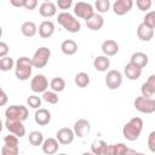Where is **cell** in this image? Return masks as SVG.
Returning <instances> with one entry per match:
<instances>
[{
  "label": "cell",
  "mask_w": 155,
  "mask_h": 155,
  "mask_svg": "<svg viewBox=\"0 0 155 155\" xmlns=\"http://www.w3.org/2000/svg\"><path fill=\"white\" fill-rule=\"evenodd\" d=\"M38 31H39V35L41 38H44V39L51 38L53 35V33H54V24H53V22H51V21H42L40 23V25H39Z\"/></svg>",
  "instance_id": "cell-21"
},
{
  "label": "cell",
  "mask_w": 155,
  "mask_h": 155,
  "mask_svg": "<svg viewBox=\"0 0 155 155\" xmlns=\"http://www.w3.org/2000/svg\"><path fill=\"white\" fill-rule=\"evenodd\" d=\"M0 98H1V99H0V105L4 107V105L7 103V94H6V92H5L2 88H1V92H0Z\"/></svg>",
  "instance_id": "cell-44"
},
{
  "label": "cell",
  "mask_w": 155,
  "mask_h": 155,
  "mask_svg": "<svg viewBox=\"0 0 155 155\" xmlns=\"http://www.w3.org/2000/svg\"><path fill=\"white\" fill-rule=\"evenodd\" d=\"M74 82L78 87L80 88H84V87H87L90 85V76L88 74H86L85 71H80L75 75L74 78Z\"/></svg>",
  "instance_id": "cell-28"
},
{
  "label": "cell",
  "mask_w": 155,
  "mask_h": 155,
  "mask_svg": "<svg viewBox=\"0 0 155 155\" xmlns=\"http://www.w3.org/2000/svg\"><path fill=\"white\" fill-rule=\"evenodd\" d=\"M19 154V145H18V137L10 133L4 137V145L1 148V155H18Z\"/></svg>",
  "instance_id": "cell-5"
},
{
  "label": "cell",
  "mask_w": 155,
  "mask_h": 155,
  "mask_svg": "<svg viewBox=\"0 0 155 155\" xmlns=\"http://www.w3.org/2000/svg\"><path fill=\"white\" fill-rule=\"evenodd\" d=\"M29 111L28 108L24 105H10L5 110V116L6 119H13V120H19L24 121L28 119Z\"/></svg>",
  "instance_id": "cell-7"
},
{
  "label": "cell",
  "mask_w": 155,
  "mask_h": 155,
  "mask_svg": "<svg viewBox=\"0 0 155 155\" xmlns=\"http://www.w3.org/2000/svg\"><path fill=\"white\" fill-rule=\"evenodd\" d=\"M42 151L44 154L46 155H53L58 151V148H59V142L57 140V138H47L44 140L42 145Z\"/></svg>",
  "instance_id": "cell-20"
},
{
  "label": "cell",
  "mask_w": 155,
  "mask_h": 155,
  "mask_svg": "<svg viewBox=\"0 0 155 155\" xmlns=\"http://www.w3.org/2000/svg\"><path fill=\"white\" fill-rule=\"evenodd\" d=\"M8 51H10L8 45H7L5 41H1V42H0V58L6 57L7 53H8Z\"/></svg>",
  "instance_id": "cell-40"
},
{
  "label": "cell",
  "mask_w": 155,
  "mask_h": 155,
  "mask_svg": "<svg viewBox=\"0 0 155 155\" xmlns=\"http://www.w3.org/2000/svg\"><path fill=\"white\" fill-rule=\"evenodd\" d=\"M151 5H153L151 0H137L136 1V6L140 11H148L151 7Z\"/></svg>",
  "instance_id": "cell-37"
},
{
  "label": "cell",
  "mask_w": 155,
  "mask_h": 155,
  "mask_svg": "<svg viewBox=\"0 0 155 155\" xmlns=\"http://www.w3.org/2000/svg\"><path fill=\"white\" fill-rule=\"evenodd\" d=\"M154 4H155V0H154Z\"/></svg>",
  "instance_id": "cell-50"
},
{
  "label": "cell",
  "mask_w": 155,
  "mask_h": 155,
  "mask_svg": "<svg viewBox=\"0 0 155 155\" xmlns=\"http://www.w3.org/2000/svg\"><path fill=\"white\" fill-rule=\"evenodd\" d=\"M57 21L69 33H78L81 29V24H80L79 19L76 17H74L71 13H69V12H65V11L61 12L57 16Z\"/></svg>",
  "instance_id": "cell-3"
},
{
  "label": "cell",
  "mask_w": 155,
  "mask_h": 155,
  "mask_svg": "<svg viewBox=\"0 0 155 155\" xmlns=\"http://www.w3.org/2000/svg\"><path fill=\"white\" fill-rule=\"evenodd\" d=\"M5 127L10 133L15 134L18 138H22L25 136V127L23 125V121L13 120V119H6L5 120Z\"/></svg>",
  "instance_id": "cell-9"
},
{
  "label": "cell",
  "mask_w": 155,
  "mask_h": 155,
  "mask_svg": "<svg viewBox=\"0 0 155 155\" xmlns=\"http://www.w3.org/2000/svg\"><path fill=\"white\" fill-rule=\"evenodd\" d=\"M51 57V50L48 47H39L33 57H31V62H33V67L34 68H38V69H41L44 67H46V64L48 63V59Z\"/></svg>",
  "instance_id": "cell-4"
},
{
  "label": "cell",
  "mask_w": 155,
  "mask_h": 155,
  "mask_svg": "<svg viewBox=\"0 0 155 155\" xmlns=\"http://www.w3.org/2000/svg\"><path fill=\"white\" fill-rule=\"evenodd\" d=\"M115 149H116V155H126V151L128 150V148L124 143L115 144Z\"/></svg>",
  "instance_id": "cell-41"
},
{
  "label": "cell",
  "mask_w": 155,
  "mask_h": 155,
  "mask_svg": "<svg viewBox=\"0 0 155 155\" xmlns=\"http://www.w3.org/2000/svg\"><path fill=\"white\" fill-rule=\"evenodd\" d=\"M143 23L147 24L148 27L155 29V10H154V11H149V12L144 16Z\"/></svg>",
  "instance_id": "cell-36"
},
{
  "label": "cell",
  "mask_w": 155,
  "mask_h": 155,
  "mask_svg": "<svg viewBox=\"0 0 155 155\" xmlns=\"http://www.w3.org/2000/svg\"><path fill=\"white\" fill-rule=\"evenodd\" d=\"M36 6H38L36 0H25V2H24V8L25 10H34Z\"/></svg>",
  "instance_id": "cell-43"
},
{
  "label": "cell",
  "mask_w": 155,
  "mask_h": 155,
  "mask_svg": "<svg viewBox=\"0 0 155 155\" xmlns=\"http://www.w3.org/2000/svg\"><path fill=\"white\" fill-rule=\"evenodd\" d=\"M105 147H107V143L103 139H94L91 143V151L94 155H103Z\"/></svg>",
  "instance_id": "cell-31"
},
{
  "label": "cell",
  "mask_w": 155,
  "mask_h": 155,
  "mask_svg": "<svg viewBox=\"0 0 155 155\" xmlns=\"http://www.w3.org/2000/svg\"><path fill=\"white\" fill-rule=\"evenodd\" d=\"M93 67L98 71H107L110 67V59L107 56H97L93 59Z\"/></svg>",
  "instance_id": "cell-26"
},
{
  "label": "cell",
  "mask_w": 155,
  "mask_h": 155,
  "mask_svg": "<svg viewBox=\"0 0 155 155\" xmlns=\"http://www.w3.org/2000/svg\"><path fill=\"white\" fill-rule=\"evenodd\" d=\"M103 155H116V149H115V144H107Z\"/></svg>",
  "instance_id": "cell-42"
},
{
  "label": "cell",
  "mask_w": 155,
  "mask_h": 155,
  "mask_svg": "<svg viewBox=\"0 0 155 155\" xmlns=\"http://www.w3.org/2000/svg\"><path fill=\"white\" fill-rule=\"evenodd\" d=\"M27 103H28V105H29L30 108L38 110V109H40V107H41V98H40L39 96L31 94V96H29V97L27 98Z\"/></svg>",
  "instance_id": "cell-35"
},
{
  "label": "cell",
  "mask_w": 155,
  "mask_h": 155,
  "mask_svg": "<svg viewBox=\"0 0 155 155\" xmlns=\"http://www.w3.org/2000/svg\"><path fill=\"white\" fill-rule=\"evenodd\" d=\"M33 62L31 58H28L25 56L19 57L16 61V65H15V75L18 80L21 81H25L31 76L33 73Z\"/></svg>",
  "instance_id": "cell-2"
},
{
  "label": "cell",
  "mask_w": 155,
  "mask_h": 155,
  "mask_svg": "<svg viewBox=\"0 0 155 155\" xmlns=\"http://www.w3.org/2000/svg\"><path fill=\"white\" fill-rule=\"evenodd\" d=\"M86 25L88 29L93 30V31H98L102 29V27L104 25V19L102 17V15L99 13H94L92 17H90L86 21Z\"/></svg>",
  "instance_id": "cell-22"
},
{
  "label": "cell",
  "mask_w": 155,
  "mask_h": 155,
  "mask_svg": "<svg viewBox=\"0 0 155 155\" xmlns=\"http://www.w3.org/2000/svg\"><path fill=\"white\" fill-rule=\"evenodd\" d=\"M137 154H138V153H137L136 150H133V149H130V148H128V150L126 151V155H137Z\"/></svg>",
  "instance_id": "cell-46"
},
{
  "label": "cell",
  "mask_w": 155,
  "mask_h": 155,
  "mask_svg": "<svg viewBox=\"0 0 155 155\" xmlns=\"http://www.w3.org/2000/svg\"><path fill=\"white\" fill-rule=\"evenodd\" d=\"M137 155H145V154H143V153H138Z\"/></svg>",
  "instance_id": "cell-49"
},
{
  "label": "cell",
  "mask_w": 155,
  "mask_h": 155,
  "mask_svg": "<svg viewBox=\"0 0 155 155\" xmlns=\"http://www.w3.org/2000/svg\"><path fill=\"white\" fill-rule=\"evenodd\" d=\"M148 148L151 153H155V131H151L148 136Z\"/></svg>",
  "instance_id": "cell-38"
},
{
  "label": "cell",
  "mask_w": 155,
  "mask_h": 155,
  "mask_svg": "<svg viewBox=\"0 0 155 155\" xmlns=\"http://www.w3.org/2000/svg\"><path fill=\"white\" fill-rule=\"evenodd\" d=\"M58 155H69V154H65V153H61V154H58Z\"/></svg>",
  "instance_id": "cell-48"
},
{
  "label": "cell",
  "mask_w": 155,
  "mask_h": 155,
  "mask_svg": "<svg viewBox=\"0 0 155 155\" xmlns=\"http://www.w3.org/2000/svg\"><path fill=\"white\" fill-rule=\"evenodd\" d=\"M10 2H11V5L15 6V7H24L25 0H11Z\"/></svg>",
  "instance_id": "cell-45"
},
{
  "label": "cell",
  "mask_w": 155,
  "mask_h": 155,
  "mask_svg": "<svg viewBox=\"0 0 155 155\" xmlns=\"http://www.w3.org/2000/svg\"><path fill=\"white\" fill-rule=\"evenodd\" d=\"M61 51L67 56H73L78 52V44L71 39H67L61 44Z\"/></svg>",
  "instance_id": "cell-25"
},
{
  "label": "cell",
  "mask_w": 155,
  "mask_h": 155,
  "mask_svg": "<svg viewBox=\"0 0 155 155\" xmlns=\"http://www.w3.org/2000/svg\"><path fill=\"white\" fill-rule=\"evenodd\" d=\"M130 62L133 63L134 65L139 67L140 69H143L144 67H147V64H148V62H149V58H148V54H145L144 52L138 51V52L132 53Z\"/></svg>",
  "instance_id": "cell-24"
},
{
  "label": "cell",
  "mask_w": 155,
  "mask_h": 155,
  "mask_svg": "<svg viewBox=\"0 0 155 155\" xmlns=\"http://www.w3.org/2000/svg\"><path fill=\"white\" fill-rule=\"evenodd\" d=\"M143 130V120L138 116L132 117L128 122H126L122 127V134L127 140H137Z\"/></svg>",
  "instance_id": "cell-1"
},
{
  "label": "cell",
  "mask_w": 155,
  "mask_h": 155,
  "mask_svg": "<svg viewBox=\"0 0 155 155\" xmlns=\"http://www.w3.org/2000/svg\"><path fill=\"white\" fill-rule=\"evenodd\" d=\"M74 15L79 18L87 21L90 17H92L94 15V8L90 2L79 1L74 5Z\"/></svg>",
  "instance_id": "cell-8"
},
{
  "label": "cell",
  "mask_w": 155,
  "mask_h": 155,
  "mask_svg": "<svg viewBox=\"0 0 155 155\" xmlns=\"http://www.w3.org/2000/svg\"><path fill=\"white\" fill-rule=\"evenodd\" d=\"M124 73L126 75V78L128 80H138L142 75V69L137 65H134L133 63H127L124 68Z\"/></svg>",
  "instance_id": "cell-23"
},
{
  "label": "cell",
  "mask_w": 155,
  "mask_h": 155,
  "mask_svg": "<svg viewBox=\"0 0 155 155\" xmlns=\"http://www.w3.org/2000/svg\"><path fill=\"white\" fill-rule=\"evenodd\" d=\"M81 155H94L92 151H85V153H82Z\"/></svg>",
  "instance_id": "cell-47"
},
{
  "label": "cell",
  "mask_w": 155,
  "mask_h": 155,
  "mask_svg": "<svg viewBox=\"0 0 155 155\" xmlns=\"http://www.w3.org/2000/svg\"><path fill=\"white\" fill-rule=\"evenodd\" d=\"M94 7H96V10H97V12L99 15L101 13H105L110 8V1L109 0H96Z\"/></svg>",
  "instance_id": "cell-33"
},
{
  "label": "cell",
  "mask_w": 155,
  "mask_h": 155,
  "mask_svg": "<svg viewBox=\"0 0 155 155\" xmlns=\"http://www.w3.org/2000/svg\"><path fill=\"white\" fill-rule=\"evenodd\" d=\"M15 65H16V62L13 61V58H11L8 56H6V57H4V58L0 59V70L1 71H8Z\"/></svg>",
  "instance_id": "cell-32"
},
{
  "label": "cell",
  "mask_w": 155,
  "mask_h": 155,
  "mask_svg": "<svg viewBox=\"0 0 155 155\" xmlns=\"http://www.w3.org/2000/svg\"><path fill=\"white\" fill-rule=\"evenodd\" d=\"M48 88V80L45 75L38 74L30 81V90L35 93H44Z\"/></svg>",
  "instance_id": "cell-10"
},
{
  "label": "cell",
  "mask_w": 155,
  "mask_h": 155,
  "mask_svg": "<svg viewBox=\"0 0 155 155\" xmlns=\"http://www.w3.org/2000/svg\"><path fill=\"white\" fill-rule=\"evenodd\" d=\"M39 12L42 17L51 18L57 13V5L52 1H44L39 7Z\"/></svg>",
  "instance_id": "cell-16"
},
{
  "label": "cell",
  "mask_w": 155,
  "mask_h": 155,
  "mask_svg": "<svg viewBox=\"0 0 155 155\" xmlns=\"http://www.w3.org/2000/svg\"><path fill=\"white\" fill-rule=\"evenodd\" d=\"M28 140L31 145L34 147H39V145H42L44 143V134L40 132V131H31L28 136Z\"/></svg>",
  "instance_id": "cell-30"
},
{
  "label": "cell",
  "mask_w": 155,
  "mask_h": 155,
  "mask_svg": "<svg viewBox=\"0 0 155 155\" xmlns=\"http://www.w3.org/2000/svg\"><path fill=\"white\" fill-rule=\"evenodd\" d=\"M42 99L48 104H57L58 103V94L53 91H46L42 93Z\"/></svg>",
  "instance_id": "cell-34"
},
{
  "label": "cell",
  "mask_w": 155,
  "mask_h": 155,
  "mask_svg": "<svg viewBox=\"0 0 155 155\" xmlns=\"http://www.w3.org/2000/svg\"><path fill=\"white\" fill-rule=\"evenodd\" d=\"M133 105L136 110H138L142 114H153L155 111V99L154 98H147L143 96H139L134 99Z\"/></svg>",
  "instance_id": "cell-6"
},
{
  "label": "cell",
  "mask_w": 155,
  "mask_h": 155,
  "mask_svg": "<svg viewBox=\"0 0 155 155\" xmlns=\"http://www.w3.org/2000/svg\"><path fill=\"white\" fill-rule=\"evenodd\" d=\"M122 84V74L119 70H109L105 76V85L109 90H117Z\"/></svg>",
  "instance_id": "cell-11"
},
{
  "label": "cell",
  "mask_w": 155,
  "mask_h": 155,
  "mask_svg": "<svg viewBox=\"0 0 155 155\" xmlns=\"http://www.w3.org/2000/svg\"><path fill=\"white\" fill-rule=\"evenodd\" d=\"M34 120L39 126H46L51 121V113L45 108H40L35 111Z\"/></svg>",
  "instance_id": "cell-19"
},
{
  "label": "cell",
  "mask_w": 155,
  "mask_h": 155,
  "mask_svg": "<svg viewBox=\"0 0 155 155\" xmlns=\"http://www.w3.org/2000/svg\"><path fill=\"white\" fill-rule=\"evenodd\" d=\"M133 6L132 0H116L113 4V11L116 16H124L131 11Z\"/></svg>",
  "instance_id": "cell-14"
},
{
  "label": "cell",
  "mask_w": 155,
  "mask_h": 155,
  "mask_svg": "<svg viewBox=\"0 0 155 155\" xmlns=\"http://www.w3.org/2000/svg\"><path fill=\"white\" fill-rule=\"evenodd\" d=\"M137 36L142 41H150L154 38V29L144 24L143 22L137 27Z\"/></svg>",
  "instance_id": "cell-18"
},
{
  "label": "cell",
  "mask_w": 155,
  "mask_h": 155,
  "mask_svg": "<svg viewBox=\"0 0 155 155\" xmlns=\"http://www.w3.org/2000/svg\"><path fill=\"white\" fill-rule=\"evenodd\" d=\"M73 131L75 136H78L79 138H82L91 132V124L86 119H79L78 121H75Z\"/></svg>",
  "instance_id": "cell-12"
},
{
  "label": "cell",
  "mask_w": 155,
  "mask_h": 155,
  "mask_svg": "<svg viewBox=\"0 0 155 155\" xmlns=\"http://www.w3.org/2000/svg\"><path fill=\"white\" fill-rule=\"evenodd\" d=\"M38 27H36V24L34 23V22H31V21H27V22H24L22 25H21V33L24 35V36H27V38H31V36H34L36 33H38Z\"/></svg>",
  "instance_id": "cell-27"
},
{
  "label": "cell",
  "mask_w": 155,
  "mask_h": 155,
  "mask_svg": "<svg viewBox=\"0 0 155 155\" xmlns=\"http://www.w3.org/2000/svg\"><path fill=\"white\" fill-rule=\"evenodd\" d=\"M74 137H75L74 131L71 128H68V127H62L56 133L57 140L59 142V144H63V145H68V144L73 143Z\"/></svg>",
  "instance_id": "cell-13"
},
{
  "label": "cell",
  "mask_w": 155,
  "mask_h": 155,
  "mask_svg": "<svg viewBox=\"0 0 155 155\" xmlns=\"http://www.w3.org/2000/svg\"><path fill=\"white\" fill-rule=\"evenodd\" d=\"M50 87H51V91L53 92H62L64 91L65 88V81L63 78H59V76H56L53 78L51 81H50Z\"/></svg>",
  "instance_id": "cell-29"
},
{
  "label": "cell",
  "mask_w": 155,
  "mask_h": 155,
  "mask_svg": "<svg viewBox=\"0 0 155 155\" xmlns=\"http://www.w3.org/2000/svg\"><path fill=\"white\" fill-rule=\"evenodd\" d=\"M101 48H102V52L104 53V56L111 57V56H115L119 52V44L115 40L108 39V40L102 42V47Z\"/></svg>",
  "instance_id": "cell-17"
},
{
  "label": "cell",
  "mask_w": 155,
  "mask_h": 155,
  "mask_svg": "<svg viewBox=\"0 0 155 155\" xmlns=\"http://www.w3.org/2000/svg\"><path fill=\"white\" fill-rule=\"evenodd\" d=\"M56 5L61 10H69L71 7V5H73V1L71 0H58L56 2Z\"/></svg>",
  "instance_id": "cell-39"
},
{
  "label": "cell",
  "mask_w": 155,
  "mask_h": 155,
  "mask_svg": "<svg viewBox=\"0 0 155 155\" xmlns=\"http://www.w3.org/2000/svg\"><path fill=\"white\" fill-rule=\"evenodd\" d=\"M140 93L143 97L151 98L153 94L155 93V74H151L148 80L140 86Z\"/></svg>",
  "instance_id": "cell-15"
}]
</instances>
